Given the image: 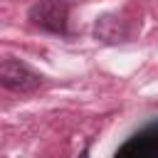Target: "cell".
Returning a JSON list of instances; mask_svg holds the SVG:
<instances>
[{"label":"cell","instance_id":"3","mask_svg":"<svg viewBox=\"0 0 158 158\" xmlns=\"http://www.w3.org/2000/svg\"><path fill=\"white\" fill-rule=\"evenodd\" d=\"M94 37L106 42V44H116V42H126L131 37V27L121 15L106 12L101 17H96L94 22Z\"/></svg>","mask_w":158,"mask_h":158},{"label":"cell","instance_id":"2","mask_svg":"<svg viewBox=\"0 0 158 158\" xmlns=\"http://www.w3.org/2000/svg\"><path fill=\"white\" fill-rule=\"evenodd\" d=\"M0 84L15 94H30L42 86V77L37 72H32L25 62L5 57L0 62Z\"/></svg>","mask_w":158,"mask_h":158},{"label":"cell","instance_id":"1","mask_svg":"<svg viewBox=\"0 0 158 158\" xmlns=\"http://www.w3.org/2000/svg\"><path fill=\"white\" fill-rule=\"evenodd\" d=\"M67 17H69L67 0H40L27 10V20L35 27H40L44 32H54V35L67 32Z\"/></svg>","mask_w":158,"mask_h":158}]
</instances>
